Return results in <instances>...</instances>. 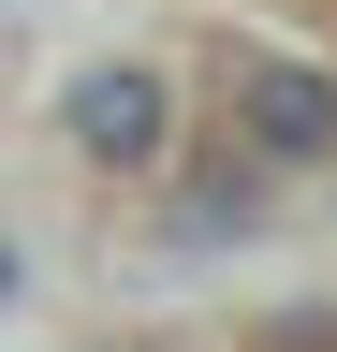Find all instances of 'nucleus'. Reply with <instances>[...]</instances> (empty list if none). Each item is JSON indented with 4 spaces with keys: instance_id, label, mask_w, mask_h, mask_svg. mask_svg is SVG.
<instances>
[{
    "instance_id": "obj_1",
    "label": "nucleus",
    "mask_w": 337,
    "mask_h": 352,
    "mask_svg": "<svg viewBox=\"0 0 337 352\" xmlns=\"http://www.w3.org/2000/svg\"><path fill=\"white\" fill-rule=\"evenodd\" d=\"M59 118H73V147H89V162L147 176V162H161V132H176V88H161L147 59H89V74L59 88Z\"/></svg>"
},
{
    "instance_id": "obj_2",
    "label": "nucleus",
    "mask_w": 337,
    "mask_h": 352,
    "mask_svg": "<svg viewBox=\"0 0 337 352\" xmlns=\"http://www.w3.org/2000/svg\"><path fill=\"white\" fill-rule=\"evenodd\" d=\"M249 147L264 162H337V88L323 74H249Z\"/></svg>"
},
{
    "instance_id": "obj_3",
    "label": "nucleus",
    "mask_w": 337,
    "mask_h": 352,
    "mask_svg": "<svg viewBox=\"0 0 337 352\" xmlns=\"http://www.w3.org/2000/svg\"><path fill=\"white\" fill-rule=\"evenodd\" d=\"M0 308H15V250H0Z\"/></svg>"
}]
</instances>
